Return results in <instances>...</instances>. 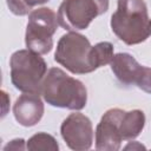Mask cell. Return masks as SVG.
<instances>
[{
  "label": "cell",
  "mask_w": 151,
  "mask_h": 151,
  "mask_svg": "<svg viewBox=\"0 0 151 151\" xmlns=\"http://www.w3.org/2000/svg\"><path fill=\"white\" fill-rule=\"evenodd\" d=\"M110 25L116 37L130 46L144 42L151 35V19L144 0H118Z\"/></svg>",
  "instance_id": "6da1fadb"
},
{
  "label": "cell",
  "mask_w": 151,
  "mask_h": 151,
  "mask_svg": "<svg viewBox=\"0 0 151 151\" xmlns=\"http://www.w3.org/2000/svg\"><path fill=\"white\" fill-rule=\"evenodd\" d=\"M41 96L51 106L74 111L84 109L87 103L85 85L59 67H52L46 73L41 86Z\"/></svg>",
  "instance_id": "7a4b0ae2"
},
{
  "label": "cell",
  "mask_w": 151,
  "mask_h": 151,
  "mask_svg": "<svg viewBox=\"0 0 151 151\" xmlns=\"http://www.w3.org/2000/svg\"><path fill=\"white\" fill-rule=\"evenodd\" d=\"M40 55L28 48L15 51L11 55V81L17 90L24 93L41 94L47 64Z\"/></svg>",
  "instance_id": "3957f363"
},
{
  "label": "cell",
  "mask_w": 151,
  "mask_h": 151,
  "mask_svg": "<svg viewBox=\"0 0 151 151\" xmlns=\"http://www.w3.org/2000/svg\"><path fill=\"white\" fill-rule=\"evenodd\" d=\"M90 40L77 32H68L59 39L54 53V60L73 74L91 73L94 70L91 65Z\"/></svg>",
  "instance_id": "277c9868"
},
{
  "label": "cell",
  "mask_w": 151,
  "mask_h": 151,
  "mask_svg": "<svg viewBox=\"0 0 151 151\" xmlns=\"http://www.w3.org/2000/svg\"><path fill=\"white\" fill-rule=\"evenodd\" d=\"M59 25L58 14L48 8L40 7L28 14L25 33L26 47L38 54H47L53 47V34Z\"/></svg>",
  "instance_id": "5b68a950"
},
{
  "label": "cell",
  "mask_w": 151,
  "mask_h": 151,
  "mask_svg": "<svg viewBox=\"0 0 151 151\" xmlns=\"http://www.w3.org/2000/svg\"><path fill=\"white\" fill-rule=\"evenodd\" d=\"M107 9L109 0H64L58 8L59 25L70 32L86 29Z\"/></svg>",
  "instance_id": "8992f818"
},
{
  "label": "cell",
  "mask_w": 151,
  "mask_h": 151,
  "mask_svg": "<svg viewBox=\"0 0 151 151\" xmlns=\"http://www.w3.org/2000/svg\"><path fill=\"white\" fill-rule=\"evenodd\" d=\"M111 70L117 80L125 86H137L151 94V68L140 65L130 53L120 52L113 55Z\"/></svg>",
  "instance_id": "52a82bcc"
},
{
  "label": "cell",
  "mask_w": 151,
  "mask_h": 151,
  "mask_svg": "<svg viewBox=\"0 0 151 151\" xmlns=\"http://www.w3.org/2000/svg\"><path fill=\"white\" fill-rule=\"evenodd\" d=\"M60 133L71 150L85 151L93 143V126L90 118L80 112L71 113L60 126Z\"/></svg>",
  "instance_id": "ba28073f"
},
{
  "label": "cell",
  "mask_w": 151,
  "mask_h": 151,
  "mask_svg": "<svg viewBox=\"0 0 151 151\" xmlns=\"http://www.w3.org/2000/svg\"><path fill=\"white\" fill-rule=\"evenodd\" d=\"M125 111L122 109L107 110L96 127V149L100 151H117L120 149L123 137L120 123Z\"/></svg>",
  "instance_id": "9c48e42d"
},
{
  "label": "cell",
  "mask_w": 151,
  "mask_h": 151,
  "mask_svg": "<svg viewBox=\"0 0 151 151\" xmlns=\"http://www.w3.org/2000/svg\"><path fill=\"white\" fill-rule=\"evenodd\" d=\"M44 103L40 94L24 93L13 105V114L15 120L25 127L37 125L44 116Z\"/></svg>",
  "instance_id": "30bf717a"
},
{
  "label": "cell",
  "mask_w": 151,
  "mask_h": 151,
  "mask_svg": "<svg viewBox=\"0 0 151 151\" xmlns=\"http://www.w3.org/2000/svg\"><path fill=\"white\" fill-rule=\"evenodd\" d=\"M145 126V114L140 110L125 111L120 123V134L123 140L137 138Z\"/></svg>",
  "instance_id": "8fae6325"
},
{
  "label": "cell",
  "mask_w": 151,
  "mask_h": 151,
  "mask_svg": "<svg viewBox=\"0 0 151 151\" xmlns=\"http://www.w3.org/2000/svg\"><path fill=\"white\" fill-rule=\"evenodd\" d=\"M113 45L109 41H100L91 48V65L96 71L97 68L111 63L113 58Z\"/></svg>",
  "instance_id": "7c38bea8"
},
{
  "label": "cell",
  "mask_w": 151,
  "mask_h": 151,
  "mask_svg": "<svg viewBox=\"0 0 151 151\" xmlns=\"http://www.w3.org/2000/svg\"><path fill=\"white\" fill-rule=\"evenodd\" d=\"M26 146L28 150L37 151V150H44V151H58L59 144L57 143V139L46 132H38L33 134L26 143Z\"/></svg>",
  "instance_id": "4fadbf2b"
},
{
  "label": "cell",
  "mask_w": 151,
  "mask_h": 151,
  "mask_svg": "<svg viewBox=\"0 0 151 151\" xmlns=\"http://www.w3.org/2000/svg\"><path fill=\"white\" fill-rule=\"evenodd\" d=\"M47 2V0H6V4L9 11L19 17L26 15L31 13L32 8L37 5H41Z\"/></svg>",
  "instance_id": "5bb4252c"
},
{
  "label": "cell",
  "mask_w": 151,
  "mask_h": 151,
  "mask_svg": "<svg viewBox=\"0 0 151 151\" xmlns=\"http://www.w3.org/2000/svg\"><path fill=\"white\" fill-rule=\"evenodd\" d=\"M27 149V146H25V140L22 138H18V139H13L11 140L5 147L4 150H24Z\"/></svg>",
  "instance_id": "9a60e30c"
},
{
  "label": "cell",
  "mask_w": 151,
  "mask_h": 151,
  "mask_svg": "<svg viewBox=\"0 0 151 151\" xmlns=\"http://www.w3.org/2000/svg\"><path fill=\"white\" fill-rule=\"evenodd\" d=\"M129 149H145V146H143L142 144H139V143H137V142H132V143H130L129 145H126L125 146V150H129Z\"/></svg>",
  "instance_id": "2e32d148"
},
{
  "label": "cell",
  "mask_w": 151,
  "mask_h": 151,
  "mask_svg": "<svg viewBox=\"0 0 151 151\" xmlns=\"http://www.w3.org/2000/svg\"><path fill=\"white\" fill-rule=\"evenodd\" d=\"M47 1H50V0H47Z\"/></svg>",
  "instance_id": "e0dca14e"
}]
</instances>
